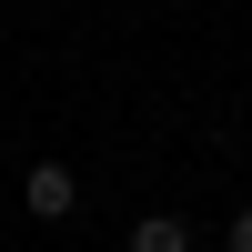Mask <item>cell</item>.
I'll list each match as a JSON object with an SVG mask.
<instances>
[{
    "label": "cell",
    "instance_id": "obj_2",
    "mask_svg": "<svg viewBox=\"0 0 252 252\" xmlns=\"http://www.w3.org/2000/svg\"><path fill=\"white\" fill-rule=\"evenodd\" d=\"M121 252H192V222H182V212H141Z\"/></svg>",
    "mask_w": 252,
    "mask_h": 252
},
{
    "label": "cell",
    "instance_id": "obj_3",
    "mask_svg": "<svg viewBox=\"0 0 252 252\" xmlns=\"http://www.w3.org/2000/svg\"><path fill=\"white\" fill-rule=\"evenodd\" d=\"M222 252H252V202H242L232 222H222Z\"/></svg>",
    "mask_w": 252,
    "mask_h": 252
},
{
    "label": "cell",
    "instance_id": "obj_1",
    "mask_svg": "<svg viewBox=\"0 0 252 252\" xmlns=\"http://www.w3.org/2000/svg\"><path fill=\"white\" fill-rule=\"evenodd\" d=\"M20 212L31 222H71L81 212V172L71 161H31V172H20Z\"/></svg>",
    "mask_w": 252,
    "mask_h": 252
}]
</instances>
